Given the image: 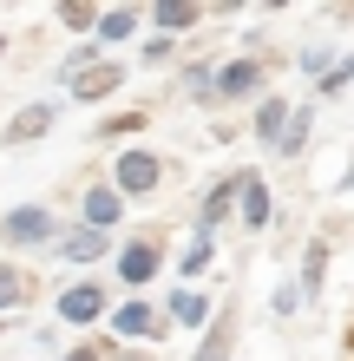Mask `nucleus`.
<instances>
[{
  "instance_id": "obj_2",
  "label": "nucleus",
  "mask_w": 354,
  "mask_h": 361,
  "mask_svg": "<svg viewBox=\"0 0 354 361\" xmlns=\"http://www.w3.org/2000/svg\"><path fill=\"white\" fill-rule=\"evenodd\" d=\"M53 237H59V224H53L46 204H20L0 217V250H33V243H53Z\"/></svg>"
},
{
  "instance_id": "obj_20",
  "label": "nucleus",
  "mask_w": 354,
  "mask_h": 361,
  "mask_svg": "<svg viewBox=\"0 0 354 361\" xmlns=\"http://www.w3.org/2000/svg\"><path fill=\"white\" fill-rule=\"evenodd\" d=\"M243 224L269 230V190H263V178H249V190H243Z\"/></svg>"
},
{
  "instance_id": "obj_12",
  "label": "nucleus",
  "mask_w": 354,
  "mask_h": 361,
  "mask_svg": "<svg viewBox=\"0 0 354 361\" xmlns=\"http://www.w3.org/2000/svg\"><path fill=\"white\" fill-rule=\"evenodd\" d=\"M39 295V283H33V269H20V263H0V315H13V309H27Z\"/></svg>"
},
{
  "instance_id": "obj_7",
  "label": "nucleus",
  "mask_w": 354,
  "mask_h": 361,
  "mask_svg": "<svg viewBox=\"0 0 354 361\" xmlns=\"http://www.w3.org/2000/svg\"><path fill=\"white\" fill-rule=\"evenodd\" d=\"M263 79H269V59L243 53V59H230V66H217V99H249Z\"/></svg>"
},
{
  "instance_id": "obj_8",
  "label": "nucleus",
  "mask_w": 354,
  "mask_h": 361,
  "mask_svg": "<svg viewBox=\"0 0 354 361\" xmlns=\"http://www.w3.org/2000/svg\"><path fill=\"white\" fill-rule=\"evenodd\" d=\"M99 315H106V289L99 283H72V289H59V322H99Z\"/></svg>"
},
{
  "instance_id": "obj_1",
  "label": "nucleus",
  "mask_w": 354,
  "mask_h": 361,
  "mask_svg": "<svg viewBox=\"0 0 354 361\" xmlns=\"http://www.w3.org/2000/svg\"><path fill=\"white\" fill-rule=\"evenodd\" d=\"M112 190H118V197H151V190H164V158L144 152V145L118 152V164H112Z\"/></svg>"
},
{
  "instance_id": "obj_3",
  "label": "nucleus",
  "mask_w": 354,
  "mask_h": 361,
  "mask_svg": "<svg viewBox=\"0 0 354 361\" xmlns=\"http://www.w3.org/2000/svg\"><path fill=\"white\" fill-rule=\"evenodd\" d=\"M144 335H151V342H164V335H171V315H158L144 295L118 302V309H112V342H144Z\"/></svg>"
},
{
  "instance_id": "obj_5",
  "label": "nucleus",
  "mask_w": 354,
  "mask_h": 361,
  "mask_svg": "<svg viewBox=\"0 0 354 361\" xmlns=\"http://www.w3.org/2000/svg\"><path fill=\"white\" fill-rule=\"evenodd\" d=\"M249 178H256V171H230V178H217V184H210V197L197 204V230H210V237H217V230H223V217H230V210L243 204Z\"/></svg>"
},
{
  "instance_id": "obj_9",
  "label": "nucleus",
  "mask_w": 354,
  "mask_h": 361,
  "mask_svg": "<svg viewBox=\"0 0 354 361\" xmlns=\"http://www.w3.org/2000/svg\"><path fill=\"white\" fill-rule=\"evenodd\" d=\"M46 132H53V105L46 99L20 105V112L7 118V145H33V138H46Z\"/></svg>"
},
{
  "instance_id": "obj_4",
  "label": "nucleus",
  "mask_w": 354,
  "mask_h": 361,
  "mask_svg": "<svg viewBox=\"0 0 354 361\" xmlns=\"http://www.w3.org/2000/svg\"><path fill=\"white\" fill-rule=\"evenodd\" d=\"M158 269H164V237H158V230H144L138 243H125V250H118V283L144 289Z\"/></svg>"
},
{
  "instance_id": "obj_6",
  "label": "nucleus",
  "mask_w": 354,
  "mask_h": 361,
  "mask_svg": "<svg viewBox=\"0 0 354 361\" xmlns=\"http://www.w3.org/2000/svg\"><path fill=\"white\" fill-rule=\"evenodd\" d=\"M66 86H72L79 105H99V99H112L125 86V66H118V59H92V66L79 73V79H66Z\"/></svg>"
},
{
  "instance_id": "obj_22",
  "label": "nucleus",
  "mask_w": 354,
  "mask_h": 361,
  "mask_svg": "<svg viewBox=\"0 0 354 361\" xmlns=\"http://www.w3.org/2000/svg\"><path fill=\"white\" fill-rule=\"evenodd\" d=\"M210 257H217V237H210V230H197L191 250H184V276H203V269H210Z\"/></svg>"
},
{
  "instance_id": "obj_14",
  "label": "nucleus",
  "mask_w": 354,
  "mask_h": 361,
  "mask_svg": "<svg viewBox=\"0 0 354 361\" xmlns=\"http://www.w3.org/2000/svg\"><path fill=\"white\" fill-rule=\"evenodd\" d=\"M151 20H158V33L171 39V33H191L197 20H203V7H197V0H158V7H151Z\"/></svg>"
},
{
  "instance_id": "obj_29",
  "label": "nucleus",
  "mask_w": 354,
  "mask_h": 361,
  "mask_svg": "<svg viewBox=\"0 0 354 361\" xmlns=\"http://www.w3.org/2000/svg\"><path fill=\"white\" fill-rule=\"evenodd\" d=\"M0 59H7V33H0Z\"/></svg>"
},
{
  "instance_id": "obj_19",
  "label": "nucleus",
  "mask_w": 354,
  "mask_h": 361,
  "mask_svg": "<svg viewBox=\"0 0 354 361\" xmlns=\"http://www.w3.org/2000/svg\"><path fill=\"white\" fill-rule=\"evenodd\" d=\"M322 276H328V243H308V257H302V302L322 295Z\"/></svg>"
},
{
  "instance_id": "obj_26",
  "label": "nucleus",
  "mask_w": 354,
  "mask_h": 361,
  "mask_svg": "<svg viewBox=\"0 0 354 361\" xmlns=\"http://www.w3.org/2000/svg\"><path fill=\"white\" fill-rule=\"evenodd\" d=\"M302 309V283H282L276 289V315H296Z\"/></svg>"
},
{
  "instance_id": "obj_16",
  "label": "nucleus",
  "mask_w": 354,
  "mask_h": 361,
  "mask_svg": "<svg viewBox=\"0 0 354 361\" xmlns=\"http://www.w3.org/2000/svg\"><path fill=\"white\" fill-rule=\"evenodd\" d=\"M138 33V7H106L99 13V39L106 47H118V39H132Z\"/></svg>"
},
{
  "instance_id": "obj_18",
  "label": "nucleus",
  "mask_w": 354,
  "mask_h": 361,
  "mask_svg": "<svg viewBox=\"0 0 354 361\" xmlns=\"http://www.w3.org/2000/svg\"><path fill=\"white\" fill-rule=\"evenodd\" d=\"M308 132H315V112L302 105V112H289V125H282V145H276V152H282V158H296L302 145H308Z\"/></svg>"
},
{
  "instance_id": "obj_30",
  "label": "nucleus",
  "mask_w": 354,
  "mask_h": 361,
  "mask_svg": "<svg viewBox=\"0 0 354 361\" xmlns=\"http://www.w3.org/2000/svg\"><path fill=\"white\" fill-rule=\"evenodd\" d=\"M348 348H354V329H348Z\"/></svg>"
},
{
  "instance_id": "obj_17",
  "label": "nucleus",
  "mask_w": 354,
  "mask_h": 361,
  "mask_svg": "<svg viewBox=\"0 0 354 361\" xmlns=\"http://www.w3.org/2000/svg\"><path fill=\"white\" fill-rule=\"evenodd\" d=\"M282 125H289V105H282L276 92H269V99L256 105V138H263V145H269V138L282 145Z\"/></svg>"
},
{
  "instance_id": "obj_15",
  "label": "nucleus",
  "mask_w": 354,
  "mask_h": 361,
  "mask_svg": "<svg viewBox=\"0 0 354 361\" xmlns=\"http://www.w3.org/2000/svg\"><path fill=\"white\" fill-rule=\"evenodd\" d=\"M125 217V197L112 184H99V190H86V230H112Z\"/></svg>"
},
{
  "instance_id": "obj_23",
  "label": "nucleus",
  "mask_w": 354,
  "mask_h": 361,
  "mask_svg": "<svg viewBox=\"0 0 354 361\" xmlns=\"http://www.w3.org/2000/svg\"><path fill=\"white\" fill-rule=\"evenodd\" d=\"M132 132H144V112H118V118L99 125V138H132Z\"/></svg>"
},
{
  "instance_id": "obj_28",
  "label": "nucleus",
  "mask_w": 354,
  "mask_h": 361,
  "mask_svg": "<svg viewBox=\"0 0 354 361\" xmlns=\"http://www.w3.org/2000/svg\"><path fill=\"white\" fill-rule=\"evenodd\" d=\"M112 361H151V348H112Z\"/></svg>"
},
{
  "instance_id": "obj_21",
  "label": "nucleus",
  "mask_w": 354,
  "mask_h": 361,
  "mask_svg": "<svg viewBox=\"0 0 354 361\" xmlns=\"http://www.w3.org/2000/svg\"><path fill=\"white\" fill-rule=\"evenodd\" d=\"M59 27H66V33H99V7H86V0H66V7H59Z\"/></svg>"
},
{
  "instance_id": "obj_27",
  "label": "nucleus",
  "mask_w": 354,
  "mask_h": 361,
  "mask_svg": "<svg viewBox=\"0 0 354 361\" xmlns=\"http://www.w3.org/2000/svg\"><path fill=\"white\" fill-rule=\"evenodd\" d=\"M171 59V39H144V66H164Z\"/></svg>"
},
{
  "instance_id": "obj_25",
  "label": "nucleus",
  "mask_w": 354,
  "mask_h": 361,
  "mask_svg": "<svg viewBox=\"0 0 354 361\" xmlns=\"http://www.w3.org/2000/svg\"><path fill=\"white\" fill-rule=\"evenodd\" d=\"M348 79H354V59H335L328 79H322V92H348Z\"/></svg>"
},
{
  "instance_id": "obj_11",
  "label": "nucleus",
  "mask_w": 354,
  "mask_h": 361,
  "mask_svg": "<svg viewBox=\"0 0 354 361\" xmlns=\"http://www.w3.org/2000/svg\"><path fill=\"white\" fill-rule=\"evenodd\" d=\"M171 322H184V329H210L217 309H210V295H203L197 283H184V289L171 295Z\"/></svg>"
},
{
  "instance_id": "obj_10",
  "label": "nucleus",
  "mask_w": 354,
  "mask_h": 361,
  "mask_svg": "<svg viewBox=\"0 0 354 361\" xmlns=\"http://www.w3.org/2000/svg\"><path fill=\"white\" fill-rule=\"evenodd\" d=\"M230 348H236V309H217V322L203 329V342H197L191 361H230Z\"/></svg>"
},
{
  "instance_id": "obj_24",
  "label": "nucleus",
  "mask_w": 354,
  "mask_h": 361,
  "mask_svg": "<svg viewBox=\"0 0 354 361\" xmlns=\"http://www.w3.org/2000/svg\"><path fill=\"white\" fill-rule=\"evenodd\" d=\"M66 361H112V342H99V335H86V342H72Z\"/></svg>"
},
{
  "instance_id": "obj_13",
  "label": "nucleus",
  "mask_w": 354,
  "mask_h": 361,
  "mask_svg": "<svg viewBox=\"0 0 354 361\" xmlns=\"http://www.w3.org/2000/svg\"><path fill=\"white\" fill-rule=\"evenodd\" d=\"M106 250H112V237H106V230H86V224L59 237V257H72V263H99Z\"/></svg>"
}]
</instances>
